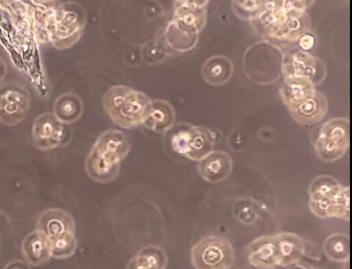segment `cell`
<instances>
[{
    "label": "cell",
    "instance_id": "f1b7e54d",
    "mask_svg": "<svg viewBox=\"0 0 352 269\" xmlns=\"http://www.w3.org/2000/svg\"><path fill=\"white\" fill-rule=\"evenodd\" d=\"M296 42L300 50L308 52L314 47L315 38L312 34L307 32L300 36Z\"/></svg>",
    "mask_w": 352,
    "mask_h": 269
},
{
    "label": "cell",
    "instance_id": "ac0fdd59",
    "mask_svg": "<svg viewBox=\"0 0 352 269\" xmlns=\"http://www.w3.org/2000/svg\"><path fill=\"white\" fill-rule=\"evenodd\" d=\"M21 249L25 261L31 266L43 265L52 258L50 239L36 229L25 236Z\"/></svg>",
    "mask_w": 352,
    "mask_h": 269
},
{
    "label": "cell",
    "instance_id": "f546056e",
    "mask_svg": "<svg viewBox=\"0 0 352 269\" xmlns=\"http://www.w3.org/2000/svg\"><path fill=\"white\" fill-rule=\"evenodd\" d=\"M210 0H175V4H180L195 8H206Z\"/></svg>",
    "mask_w": 352,
    "mask_h": 269
},
{
    "label": "cell",
    "instance_id": "9c48e42d",
    "mask_svg": "<svg viewBox=\"0 0 352 269\" xmlns=\"http://www.w3.org/2000/svg\"><path fill=\"white\" fill-rule=\"evenodd\" d=\"M216 133L210 128L188 125L172 137L173 149L190 160L199 161L214 150Z\"/></svg>",
    "mask_w": 352,
    "mask_h": 269
},
{
    "label": "cell",
    "instance_id": "277c9868",
    "mask_svg": "<svg viewBox=\"0 0 352 269\" xmlns=\"http://www.w3.org/2000/svg\"><path fill=\"white\" fill-rule=\"evenodd\" d=\"M308 195L309 208L316 217L349 221V186L342 185L334 177L316 176L309 185Z\"/></svg>",
    "mask_w": 352,
    "mask_h": 269
},
{
    "label": "cell",
    "instance_id": "7402d4cb",
    "mask_svg": "<svg viewBox=\"0 0 352 269\" xmlns=\"http://www.w3.org/2000/svg\"><path fill=\"white\" fill-rule=\"evenodd\" d=\"M83 112L81 98L72 92L59 95L54 100L52 113L61 122L72 124L78 120Z\"/></svg>",
    "mask_w": 352,
    "mask_h": 269
},
{
    "label": "cell",
    "instance_id": "ffe728a7",
    "mask_svg": "<svg viewBox=\"0 0 352 269\" xmlns=\"http://www.w3.org/2000/svg\"><path fill=\"white\" fill-rule=\"evenodd\" d=\"M311 80L296 76H285L280 87V98L289 109L305 100L316 91Z\"/></svg>",
    "mask_w": 352,
    "mask_h": 269
},
{
    "label": "cell",
    "instance_id": "603a6c76",
    "mask_svg": "<svg viewBox=\"0 0 352 269\" xmlns=\"http://www.w3.org/2000/svg\"><path fill=\"white\" fill-rule=\"evenodd\" d=\"M168 257L165 251L155 245L142 248L129 261V269H165L168 266Z\"/></svg>",
    "mask_w": 352,
    "mask_h": 269
},
{
    "label": "cell",
    "instance_id": "ba28073f",
    "mask_svg": "<svg viewBox=\"0 0 352 269\" xmlns=\"http://www.w3.org/2000/svg\"><path fill=\"white\" fill-rule=\"evenodd\" d=\"M190 261L196 269H230L234 263L235 252L226 237L210 235L192 247Z\"/></svg>",
    "mask_w": 352,
    "mask_h": 269
},
{
    "label": "cell",
    "instance_id": "d6986e66",
    "mask_svg": "<svg viewBox=\"0 0 352 269\" xmlns=\"http://www.w3.org/2000/svg\"><path fill=\"white\" fill-rule=\"evenodd\" d=\"M176 120L173 106L162 99L151 100L147 116L142 125L158 133H164L172 129Z\"/></svg>",
    "mask_w": 352,
    "mask_h": 269
},
{
    "label": "cell",
    "instance_id": "e0dca14e",
    "mask_svg": "<svg viewBox=\"0 0 352 269\" xmlns=\"http://www.w3.org/2000/svg\"><path fill=\"white\" fill-rule=\"evenodd\" d=\"M277 248L278 267H288L297 264L305 254L302 238L296 233L282 231L274 235Z\"/></svg>",
    "mask_w": 352,
    "mask_h": 269
},
{
    "label": "cell",
    "instance_id": "6da1fadb",
    "mask_svg": "<svg viewBox=\"0 0 352 269\" xmlns=\"http://www.w3.org/2000/svg\"><path fill=\"white\" fill-rule=\"evenodd\" d=\"M130 149L129 140L122 131H104L96 138L85 159L86 173L100 184L113 181L120 173V162L127 156Z\"/></svg>",
    "mask_w": 352,
    "mask_h": 269
},
{
    "label": "cell",
    "instance_id": "2e32d148",
    "mask_svg": "<svg viewBox=\"0 0 352 269\" xmlns=\"http://www.w3.org/2000/svg\"><path fill=\"white\" fill-rule=\"evenodd\" d=\"M327 109L328 103L326 97L317 89L314 94L287 109L296 122L309 126L323 119Z\"/></svg>",
    "mask_w": 352,
    "mask_h": 269
},
{
    "label": "cell",
    "instance_id": "9a60e30c",
    "mask_svg": "<svg viewBox=\"0 0 352 269\" xmlns=\"http://www.w3.org/2000/svg\"><path fill=\"white\" fill-rule=\"evenodd\" d=\"M249 263L258 269H272L278 267L277 248L274 235L257 237L246 248Z\"/></svg>",
    "mask_w": 352,
    "mask_h": 269
},
{
    "label": "cell",
    "instance_id": "4dcf8cb0",
    "mask_svg": "<svg viewBox=\"0 0 352 269\" xmlns=\"http://www.w3.org/2000/svg\"><path fill=\"white\" fill-rule=\"evenodd\" d=\"M8 73V66L5 61L0 56V83L3 80Z\"/></svg>",
    "mask_w": 352,
    "mask_h": 269
},
{
    "label": "cell",
    "instance_id": "484cf974",
    "mask_svg": "<svg viewBox=\"0 0 352 269\" xmlns=\"http://www.w3.org/2000/svg\"><path fill=\"white\" fill-rule=\"evenodd\" d=\"M50 240L52 257L56 259H68L74 255L77 249V239L74 233H67Z\"/></svg>",
    "mask_w": 352,
    "mask_h": 269
},
{
    "label": "cell",
    "instance_id": "7c38bea8",
    "mask_svg": "<svg viewBox=\"0 0 352 269\" xmlns=\"http://www.w3.org/2000/svg\"><path fill=\"white\" fill-rule=\"evenodd\" d=\"M30 94L28 89L16 82L0 86V122L14 126L23 121L29 114Z\"/></svg>",
    "mask_w": 352,
    "mask_h": 269
},
{
    "label": "cell",
    "instance_id": "d4e9b609",
    "mask_svg": "<svg viewBox=\"0 0 352 269\" xmlns=\"http://www.w3.org/2000/svg\"><path fill=\"white\" fill-rule=\"evenodd\" d=\"M234 218L243 225L253 224L259 217L261 208L258 201L249 197L237 198L232 206Z\"/></svg>",
    "mask_w": 352,
    "mask_h": 269
},
{
    "label": "cell",
    "instance_id": "83f0119b",
    "mask_svg": "<svg viewBox=\"0 0 352 269\" xmlns=\"http://www.w3.org/2000/svg\"><path fill=\"white\" fill-rule=\"evenodd\" d=\"M316 0H276L279 6L287 13L305 12L311 8Z\"/></svg>",
    "mask_w": 352,
    "mask_h": 269
},
{
    "label": "cell",
    "instance_id": "8992f818",
    "mask_svg": "<svg viewBox=\"0 0 352 269\" xmlns=\"http://www.w3.org/2000/svg\"><path fill=\"white\" fill-rule=\"evenodd\" d=\"M206 19V8L175 4L173 19L166 30L168 44L182 52L190 50L197 43Z\"/></svg>",
    "mask_w": 352,
    "mask_h": 269
},
{
    "label": "cell",
    "instance_id": "44dd1931",
    "mask_svg": "<svg viewBox=\"0 0 352 269\" xmlns=\"http://www.w3.org/2000/svg\"><path fill=\"white\" fill-rule=\"evenodd\" d=\"M234 72L232 61L224 55H214L203 64L201 74L205 82L210 85H223L230 80Z\"/></svg>",
    "mask_w": 352,
    "mask_h": 269
},
{
    "label": "cell",
    "instance_id": "5bb4252c",
    "mask_svg": "<svg viewBox=\"0 0 352 269\" xmlns=\"http://www.w3.org/2000/svg\"><path fill=\"white\" fill-rule=\"evenodd\" d=\"M197 171L201 178L208 183L221 182L232 173V158L226 151L214 149L198 161Z\"/></svg>",
    "mask_w": 352,
    "mask_h": 269
},
{
    "label": "cell",
    "instance_id": "52a82bcc",
    "mask_svg": "<svg viewBox=\"0 0 352 269\" xmlns=\"http://www.w3.org/2000/svg\"><path fill=\"white\" fill-rule=\"evenodd\" d=\"M349 143V120L345 117H336L320 126L314 147L321 161L332 163L345 155Z\"/></svg>",
    "mask_w": 352,
    "mask_h": 269
},
{
    "label": "cell",
    "instance_id": "5b68a950",
    "mask_svg": "<svg viewBox=\"0 0 352 269\" xmlns=\"http://www.w3.org/2000/svg\"><path fill=\"white\" fill-rule=\"evenodd\" d=\"M84 8L77 2L60 3L55 8L48 26V39L56 49L63 50L76 44L86 25Z\"/></svg>",
    "mask_w": 352,
    "mask_h": 269
},
{
    "label": "cell",
    "instance_id": "8fae6325",
    "mask_svg": "<svg viewBox=\"0 0 352 269\" xmlns=\"http://www.w3.org/2000/svg\"><path fill=\"white\" fill-rule=\"evenodd\" d=\"M283 52L282 74L285 76H296L308 79L316 86L326 78L325 63L319 58L300 49Z\"/></svg>",
    "mask_w": 352,
    "mask_h": 269
},
{
    "label": "cell",
    "instance_id": "4316f807",
    "mask_svg": "<svg viewBox=\"0 0 352 269\" xmlns=\"http://www.w3.org/2000/svg\"><path fill=\"white\" fill-rule=\"evenodd\" d=\"M267 0H232V9L239 19L250 21L263 8Z\"/></svg>",
    "mask_w": 352,
    "mask_h": 269
},
{
    "label": "cell",
    "instance_id": "3957f363",
    "mask_svg": "<svg viewBox=\"0 0 352 269\" xmlns=\"http://www.w3.org/2000/svg\"><path fill=\"white\" fill-rule=\"evenodd\" d=\"M151 100L141 91L126 85H117L106 91L102 103L113 123L128 129L143 124Z\"/></svg>",
    "mask_w": 352,
    "mask_h": 269
},
{
    "label": "cell",
    "instance_id": "4fadbf2b",
    "mask_svg": "<svg viewBox=\"0 0 352 269\" xmlns=\"http://www.w3.org/2000/svg\"><path fill=\"white\" fill-rule=\"evenodd\" d=\"M36 229L52 239L67 233H75L76 224L72 215L67 211L50 208L38 215Z\"/></svg>",
    "mask_w": 352,
    "mask_h": 269
},
{
    "label": "cell",
    "instance_id": "7a4b0ae2",
    "mask_svg": "<svg viewBox=\"0 0 352 269\" xmlns=\"http://www.w3.org/2000/svg\"><path fill=\"white\" fill-rule=\"evenodd\" d=\"M250 23L264 41L275 45L277 43L296 42L309 27L307 14L287 13L276 0H267L262 10Z\"/></svg>",
    "mask_w": 352,
    "mask_h": 269
},
{
    "label": "cell",
    "instance_id": "cb8c5ba5",
    "mask_svg": "<svg viewBox=\"0 0 352 269\" xmlns=\"http://www.w3.org/2000/svg\"><path fill=\"white\" fill-rule=\"evenodd\" d=\"M349 236L344 233H333L326 237L322 250L328 259L345 263L350 257Z\"/></svg>",
    "mask_w": 352,
    "mask_h": 269
},
{
    "label": "cell",
    "instance_id": "30bf717a",
    "mask_svg": "<svg viewBox=\"0 0 352 269\" xmlns=\"http://www.w3.org/2000/svg\"><path fill=\"white\" fill-rule=\"evenodd\" d=\"M32 134L36 147L47 151L67 144L72 131L68 124L61 122L52 112H44L34 119Z\"/></svg>",
    "mask_w": 352,
    "mask_h": 269
}]
</instances>
